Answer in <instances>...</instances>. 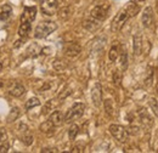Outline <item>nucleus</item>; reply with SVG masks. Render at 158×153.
<instances>
[{
  "instance_id": "obj_1",
  "label": "nucleus",
  "mask_w": 158,
  "mask_h": 153,
  "mask_svg": "<svg viewBox=\"0 0 158 153\" xmlns=\"http://www.w3.org/2000/svg\"><path fill=\"white\" fill-rule=\"evenodd\" d=\"M57 29V24L52 21H43L35 27L34 29V37L37 39H44L50 35L52 32Z\"/></svg>"
},
{
  "instance_id": "obj_2",
  "label": "nucleus",
  "mask_w": 158,
  "mask_h": 153,
  "mask_svg": "<svg viewBox=\"0 0 158 153\" xmlns=\"http://www.w3.org/2000/svg\"><path fill=\"white\" fill-rule=\"evenodd\" d=\"M84 111H85V105L81 103V102H76V103L67 111V113L64 115V122H66V123H71V122L78 119V118H80V117L83 115Z\"/></svg>"
},
{
  "instance_id": "obj_3",
  "label": "nucleus",
  "mask_w": 158,
  "mask_h": 153,
  "mask_svg": "<svg viewBox=\"0 0 158 153\" xmlns=\"http://www.w3.org/2000/svg\"><path fill=\"white\" fill-rule=\"evenodd\" d=\"M110 133L112 134V136L118 141V142H127L128 141V137H129V133L128 130L122 126V125H118V124H112L110 125Z\"/></svg>"
},
{
  "instance_id": "obj_4",
  "label": "nucleus",
  "mask_w": 158,
  "mask_h": 153,
  "mask_svg": "<svg viewBox=\"0 0 158 153\" xmlns=\"http://www.w3.org/2000/svg\"><path fill=\"white\" fill-rule=\"evenodd\" d=\"M130 16H129V14H128V11H127V9H123V10H120L118 14L116 15V17L113 19L112 21V24H111V31L112 32H118L122 29V27L124 26V23L128 21Z\"/></svg>"
},
{
  "instance_id": "obj_5",
  "label": "nucleus",
  "mask_w": 158,
  "mask_h": 153,
  "mask_svg": "<svg viewBox=\"0 0 158 153\" xmlns=\"http://www.w3.org/2000/svg\"><path fill=\"white\" fill-rule=\"evenodd\" d=\"M41 12L46 16H52L57 11V0H40Z\"/></svg>"
},
{
  "instance_id": "obj_6",
  "label": "nucleus",
  "mask_w": 158,
  "mask_h": 153,
  "mask_svg": "<svg viewBox=\"0 0 158 153\" xmlns=\"http://www.w3.org/2000/svg\"><path fill=\"white\" fill-rule=\"evenodd\" d=\"M107 11H108V6H105V5H98V6H95L93 10H91V12H90V15H91V17L95 19H98V21H103V19L107 17Z\"/></svg>"
},
{
  "instance_id": "obj_7",
  "label": "nucleus",
  "mask_w": 158,
  "mask_h": 153,
  "mask_svg": "<svg viewBox=\"0 0 158 153\" xmlns=\"http://www.w3.org/2000/svg\"><path fill=\"white\" fill-rule=\"evenodd\" d=\"M91 100H93V103L96 107L101 106V101H102V86H101L100 83H95V85L91 89Z\"/></svg>"
},
{
  "instance_id": "obj_8",
  "label": "nucleus",
  "mask_w": 158,
  "mask_h": 153,
  "mask_svg": "<svg viewBox=\"0 0 158 153\" xmlns=\"http://www.w3.org/2000/svg\"><path fill=\"white\" fill-rule=\"evenodd\" d=\"M37 17V7L35 6H26L23 9V14L21 16V21H27V22H33Z\"/></svg>"
},
{
  "instance_id": "obj_9",
  "label": "nucleus",
  "mask_w": 158,
  "mask_h": 153,
  "mask_svg": "<svg viewBox=\"0 0 158 153\" xmlns=\"http://www.w3.org/2000/svg\"><path fill=\"white\" fill-rule=\"evenodd\" d=\"M141 21H142V26L146 27V28H148L152 24V22H153V10H152L151 6H148L143 10Z\"/></svg>"
},
{
  "instance_id": "obj_10",
  "label": "nucleus",
  "mask_w": 158,
  "mask_h": 153,
  "mask_svg": "<svg viewBox=\"0 0 158 153\" xmlns=\"http://www.w3.org/2000/svg\"><path fill=\"white\" fill-rule=\"evenodd\" d=\"M80 51H81V48H80V45H79L78 43H69L67 46H66V50H64V52H66V55L68 56V57H76V56H78L79 54H80Z\"/></svg>"
},
{
  "instance_id": "obj_11",
  "label": "nucleus",
  "mask_w": 158,
  "mask_h": 153,
  "mask_svg": "<svg viewBox=\"0 0 158 153\" xmlns=\"http://www.w3.org/2000/svg\"><path fill=\"white\" fill-rule=\"evenodd\" d=\"M31 29H32V26H31V22H27V21H21V24L19 27V35L21 38H27L31 33Z\"/></svg>"
},
{
  "instance_id": "obj_12",
  "label": "nucleus",
  "mask_w": 158,
  "mask_h": 153,
  "mask_svg": "<svg viewBox=\"0 0 158 153\" xmlns=\"http://www.w3.org/2000/svg\"><path fill=\"white\" fill-rule=\"evenodd\" d=\"M49 120H50L55 126H60V125H62L63 122H64V115L62 114L60 111H56V110H55V111L50 114Z\"/></svg>"
},
{
  "instance_id": "obj_13",
  "label": "nucleus",
  "mask_w": 158,
  "mask_h": 153,
  "mask_svg": "<svg viewBox=\"0 0 158 153\" xmlns=\"http://www.w3.org/2000/svg\"><path fill=\"white\" fill-rule=\"evenodd\" d=\"M57 106H59V100H56V98L49 100L45 103V106L43 107V114H50V113H52L56 110Z\"/></svg>"
},
{
  "instance_id": "obj_14",
  "label": "nucleus",
  "mask_w": 158,
  "mask_h": 153,
  "mask_svg": "<svg viewBox=\"0 0 158 153\" xmlns=\"http://www.w3.org/2000/svg\"><path fill=\"white\" fill-rule=\"evenodd\" d=\"M24 93H26V88L22 84H20V83H16L9 90V94L11 96H14V97H21V96L24 95Z\"/></svg>"
},
{
  "instance_id": "obj_15",
  "label": "nucleus",
  "mask_w": 158,
  "mask_h": 153,
  "mask_svg": "<svg viewBox=\"0 0 158 153\" xmlns=\"http://www.w3.org/2000/svg\"><path fill=\"white\" fill-rule=\"evenodd\" d=\"M83 27H84L86 31H89V32H94V31H96L100 27V21L93 19V17L90 19H85V21L83 22Z\"/></svg>"
},
{
  "instance_id": "obj_16",
  "label": "nucleus",
  "mask_w": 158,
  "mask_h": 153,
  "mask_svg": "<svg viewBox=\"0 0 158 153\" xmlns=\"http://www.w3.org/2000/svg\"><path fill=\"white\" fill-rule=\"evenodd\" d=\"M12 14V7L9 5V4H4V5H0V19L1 21H6V19H10Z\"/></svg>"
},
{
  "instance_id": "obj_17",
  "label": "nucleus",
  "mask_w": 158,
  "mask_h": 153,
  "mask_svg": "<svg viewBox=\"0 0 158 153\" xmlns=\"http://www.w3.org/2000/svg\"><path fill=\"white\" fill-rule=\"evenodd\" d=\"M133 50L136 56H139L142 51V38L140 34H136L133 39Z\"/></svg>"
},
{
  "instance_id": "obj_18",
  "label": "nucleus",
  "mask_w": 158,
  "mask_h": 153,
  "mask_svg": "<svg viewBox=\"0 0 158 153\" xmlns=\"http://www.w3.org/2000/svg\"><path fill=\"white\" fill-rule=\"evenodd\" d=\"M54 128H55V125H54L50 120H46V122H44V123L40 125V131L44 133V134L50 135L54 133Z\"/></svg>"
},
{
  "instance_id": "obj_19",
  "label": "nucleus",
  "mask_w": 158,
  "mask_h": 153,
  "mask_svg": "<svg viewBox=\"0 0 158 153\" xmlns=\"http://www.w3.org/2000/svg\"><path fill=\"white\" fill-rule=\"evenodd\" d=\"M155 69L150 66V67H147V71H146V76H145V83H146V85L147 86H150L151 84H152V81H153V72Z\"/></svg>"
},
{
  "instance_id": "obj_20",
  "label": "nucleus",
  "mask_w": 158,
  "mask_h": 153,
  "mask_svg": "<svg viewBox=\"0 0 158 153\" xmlns=\"http://www.w3.org/2000/svg\"><path fill=\"white\" fill-rule=\"evenodd\" d=\"M19 117H20V108L14 107V108L10 111L9 115H7V122H9V123H12V122H15Z\"/></svg>"
},
{
  "instance_id": "obj_21",
  "label": "nucleus",
  "mask_w": 158,
  "mask_h": 153,
  "mask_svg": "<svg viewBox=\"0 0 158 153\" xmlns=\"http://www.w3.org/2000/svg\"><path fill=\"white\" fill-rule=\"evenodd\" d=\"M52 67L57 71V72H62V71H64L66 69V67H67V64H66V62L64 61H62V60H55L54 62H52Z\"/></svg>"
},
{
  "instance_id": "obj_22",
  "label": "nucleus",
  "mask_w": 158,
  "mask_h": 153,
  "mask_svg": "<svg viewBox=\"0 0 158 153\" xmlns=\"http://www.w3.org/2000/svg\"><path fill=\"white\" fill-rule=\"evenodd\" d=\"M103 105H105V111H106V113L108 115H113V113H114V107H113L112 100H110V98L105 100Z\"/></svg>"
},
{
  "instance_id": "obj_23",
  "label": "nucleus",
  "mask_w": 158,
  "mask_h": 153,
  "mask_svg": "<svg viewBox=\"0 0 158 153\" xmlns=\"http://www.w3.org/2000/svg\"><path fill=\"white\" fill-rule=\"evenodd\" d=\"M125 9H127V11H128V14H129L130 17H131V16H135L139 12V6L135 5L134 2H128V5H127Z\"/></svg>"
},
{
  "instance_id": "obj_24",
  "label": "nucleus",
  "mask_w": 158,
  "mask_h": 153,
  "mask_svg": "<svg viewBox=\"0 0 158 153\" xmlns=\"http://www.w3.org/2000/svg\"><path fill=\"white\" fill-rule=\"evenodd\" d=\"M78 133H79V126L77 124H72V126H71L69 130H68V137H69V140H71V141L76 140Z\"/></svg>"
},
{
  "instance_id": "obj_25",
  "label": "nucleus",
  "mask_w": 158,
  "mask_h": 153,
  "mask_svg": "<svg viewBox=\"0 0 158 153\" xmlns=\"http://www.w3.org/2000/svg\"><path fill=\"white\" fill-rule=\"evenodd\" d=\"M40 105V101L37 98V97H32V98H29L27 102H26V110H32V108H34V107H37V106H39Z\"/></svg>"
},
{
  "instance_id": "obj_26",
  "label": "nucleus",
  "mask_w": 158,
  "mask_h": 153,
  "mask_svg": "<svg viewBox=\"0 0 158 153\" xmlns=\"http://www.w3.org/2000/svg\"><path fill=\"white\" fill-rule=\"evenodd\" d=\"M118 46H112L111 48V50H110V52H108V58H110V61L111 62H114L117 58H118Z\"/></svg>"
},
{
  "instance_id": "obj_27",
  "label": "nucleus",
  "mask_w": 158,
  "mask_h": 153,
  "mask_svg": "<svg viewBox=\"0 0 158 153\" xmlns=\"http://www.w3.org/2000/svg\"><path fill=\"white\" fill-rule=\"evenodd\" d=\"M22 142H23L26 146H31V145L33 143V136L29 134L28 131L24 133L23 136H22Z\"/></svg>"
},
{
  "instance_id": "obj_28",
  "label": "nucleus",
  "mask_w": 158,
  "mask_h": 153,
  "mask_svg": "<svg viewBox=\"0 0 158 153\" xmlns=\"http://www.w3.org/2000/svg\"><path fill=\"white\" fill-rule=\"evenodd\" d=\"M69 12H71V11H69V9H68V7H64V9H62V10L59 12L60 14L59 17L61 19H67L68 17H69V15H71Z\"/></svg>"
},
{
  "instance_id": "obj_29",
  "label": "nucleus",
  "mask_w": 158,
  "mask_h": 153,
  "mask_svg": "<svg viewBox=\"0 0 158 153\" xmlns=\"http://www.w3.org/2000/svg\"><path fill=\"white\" fill-rule=\"evenodd\" d=\"M150 106H151V108H152V111H153V113L158 117V103H157V100L156 98H151L150 100Z\"/></svg>"
},
{
  "instance_id": "obj_30",
  "label": "nucleus",
  "mask_w": 158,
  "mask_h": 153,
  "mask_svg": "<svg viewBox=\"0 0 158 153\" xmlns=\"http://www.w3.org/2000/svg\"><path fill=\"white\" fill-rule=\"evenodd\" d=\"M120 80H122V74H120V72L117 69V71H114V73H113V83H114L116 85H119V84H120Z\"/></svg>"
},
{
  "instance_id": "obj_31",
  "label": "nucleus",
  "mask_w": 158,
  "mask_h": 153,
  "mask_svg": "<svg viewBox=\"0 0 158 153\" xmlns=\"http://www.w3.org/2000/svg\"><path fill=\"white\" fill-rule=\"evenodd\" d=\"M120 63H122V68H123V69H125V68H127V66H128V56H127V52H125V51L122 54Z\"/></svg>"
},
{
  "instance_id": "obj_32",
  "label": "nucleus",
  "mask_w": 158,
  "mask_h": 153,
  "mask_svg": "<svg viewBox=\"0 0 158 153\" xmlns=\"http://www.w3.org/2000/svg\"><path fill=\"white\" fill-rule=\"evenodd\" d=\"M7 140V134L4 128H0V143H4Z\"/></svg>"
},
{
  "instance_id": "obj_33",
  "label": "nucleus",
  "mask_w": 158,
  "mask_h": 153,
  "mask_svg": "<svg viewBox=\"0 0 158 153\" xmlns=\"http://www.w3.org/2000/svg\"><path fill=\"white\" fill-rule=\"evenodd\" d=\"M9 148H10V146H9V143L5 141L4 143L0 145V153H6L9 151Z\"/></svg>"
},
{
  "instance_id": "obj_34",
  "label": "nucleus",
  "mask_w": 158,
  "mask_h": 153,
  "mask_svg": "<svg viewBox=\"0 0 158 153\" xmlns=\"http://www.w3.org/2000/svg\"><path fill=\"white\" fill-rule=\"evenodd\" d=\"M72 152H77V153H81V152H84V146H81V145H76V146L73 147V150H72Z\"/></svg>"
},
{
  "instance_id": "obj_35",
  "label": "nucleus",
  "mask_w": 158,
  "mask_h": 153,
  "mask_svg": "<svg viewBox=\"0 0 158 153\" xmlns=\"http://www.w3.org/2000/svg\"><path fill=\"white\" fill-rule=\"evenodd\" d=\"M128 133H129V134H135V135H136L139 133V128H138V126H130Z\"/></svg>"
},
{
  "instance_id": "obj_36",
  "label": "nucleus",
  "mask_w": 158,
  "mask_h": 153,
  "mask_svg": "<svg viewBox=\"0 0 158 153\" xmlns=\"http://www.w3.org/2000/svg\"><path fill=\"white\" fill-rule=\"evenodd\" d=\"M41 152L43 153H49V152H57V150H56V148H43V150H41Z\"/></svg>"
},
{
  "instance_id": "obj_37",
  "label": "nucleus",
  "mask_w": 158,
  "mask_h": 153,
  "mask_svg": "<svg viewBox=\"0 0 158 153\" xmlns=\"http://www.w3.org/2000/svg\"><path fill=\"white\" fill-rule=\"evenodd\" d=\"M0 88H2V80H0Z\"/></svg>"
},
{
  "instance_id": "obj_38",
  "label": "nucleus",
  "mask_w": 158,
  "mask_h": 153,
  "mask_svg": "<svg viewBox=\"0 0 158 153\" xmlns=\"http://www.w3.org/2000/svg\"><path fill=\"white\" fill-rule=\"evenodd\" d=\"M1 69H2V64L0 63V72H1Z\"/></svg>"
},
{
  "instance_id": "obj_39",
  "label": "nucleus",
  "mask_w": 158,
  "mask_h": 153,
  "mask_svg": "<svg viewBox=\"0 0 158 153\" xmlns=\"http://www.w3.org/2000/svg\"><path fill=\"white\" fill-rule=\"evenodd\" d=\"M156 9H157V12H158V2H157V5H156Z\"/></svg>"
},
{
  "instance_id": "obj_40",
  "label": "nucleus",
  "mask_w": 158,
  "mask_h": 153,
  "mask_svg": "<svg viewBox=\"0 0 158 153\" xmlns=\"http://www.w3.org/2000/svg\"><path fill=\"white\" fill-rule=\"evenodd\" d=\"M139 1H143V0H139Z\"/></svg>"
}]
</instances>
